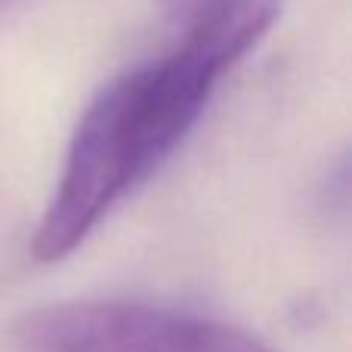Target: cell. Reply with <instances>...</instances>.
<instances>
[{"label":"cell","instance_id":"cell-1","mask_svg":"<svg viewBox=\"0 0 352 352\" xmlns=\"http://www.w3.org/2000/svg\"><path fill=\"white\" fill-rule=\"evenodd\" d=\"M217 84V72L176 47L99 90L78 118L62 176L31 235V256H72L118 201L182 146Z\"/></svg>","mask_w":352,"mask_h":352},{"label":"cell","instance_id":"cell-2","mask_svg":"<svg viewBox=\"0 0 352 352\" xmlns=\"http://www.w3.org/2000/svg\"><path fill=\"white\" fill-rule=\"evenodd\" d=\"M6 352H272L217 318L133 300H68L19 316Z\"/></svg>","mask_w":352,"mask_h":352},{"label":"cell","instance_id":"cell-3","mask_svg":"<svg viewBox=\"0 0 352 352\" xmlns=\"http://www.w3.org/2000/svg\"><path fill=\"white\" fill-rule=\"evenodd\" d=\"M285 0H204L179 25V43L223 78L281 19Z\"/></svg>","mask_w":352,"mask_h":352},{"label":"cell","instance_id":"cell-4","mask_svg":"<svg viewBox=\"0 0 352 352\" xmlns=\"http://www.w3.org/2000/svg\"><path fill=\"white\" fill-rule=\"evenodd\" d=\"M158 3H161V12H164L170 22H179L182 25L195 10H198L201 3H204V0H158Z\"/></svg>","mask_w":352,"mask_h":352}]
</instances>
